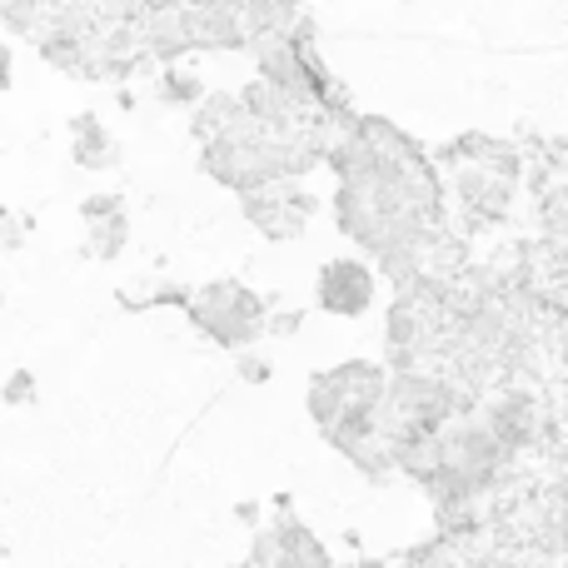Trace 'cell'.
Listing matches in <instances>:
<instances>
[{
  "mask_svg": "<svg viewBox=\"0 0 568 568\" xmlns=\"http://www.w3.org/2000/svg\"><path fill=\"white\" fill-rule=\"evenodd\" d=\"M320 290H324V304H329V310H344V314L369 304V280H364L359 265H334Z\"/></svg>",
  "mask_w": 568,
  "mask_h": 568,
  "instance_id": "cell-1",
  "label": "cell"
}]
</instances>
